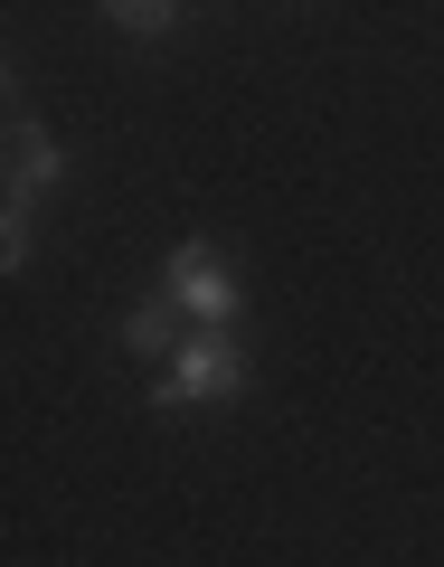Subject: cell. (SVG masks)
<instances>
[{
	"mask_svg": "<svg viewBox=\"0 0 444 567\" xmlns=\"http://www.w3.org/2000/svg\"><path fill=\"white\" fill-rule=\"evenodd\" d=\"M104 20H114L123 39H171V29H180L189 10H171V0H114V10H104Z\"/></svg>",
	"mask_w": 444,
	"mask_h": 567,
	"instance_id": "5b68a950",
	"label": "cell"
},
{
	"mask_svg": "<svg viewBox=\"0 0 444 567\" xmlns=\"http://www.w3.org/2000/svg\"><path fill=\"white\" fill-rule=\"evenodd\" d=\"M180 341H189V331H180V312H171V293H142V303L133 312H123V350H133V360H180Z\"/></svg>",
	"mask_w": 444,
	"mask_h": 567,
	"instance_id": "277c9868",
	"label": "cell"
},
{
	"mask_svg": "<svg viewBox=\"0 0 444 567\" xmlns=\"http://www.w3.org/2000/svg\"><path fill=\"white\" fill-rule=\"evenodd\" d=\"M48 189H66V142H48L29 114H10V199L39 208Z\"/></svg>",
	"mask_w": 444,
	"mask_h": 567,
	"instance_id": "3957f363",
	"label": "cell"
},
{
	"mask_svg": "<svg viewBox=\"0 0 444 567\" xmlns=\"http://www.w3.org/2000/svg\"><path fill=\"white\" fill-rule=\"evenodd\" d=\"M162 293H171V312L199 322V331H227V322L246 312L237 275H227V256H218L208 237H189V246H171V256H162Z\"/></svg>",
	"mask_w": 444,
	"mask_h": 567,
	"instance_id": "7a4b0ae2",
	"label": "cell"
},
{
	"mask_svg": "<svg viewBox=\"0 0 444 567\" xmlns=\"http://www.w3.org/2000/svg\"><path fill=\"white\" fill-rule=\"evenodd\" d=\"M237 388H246V350H237V331H189L180 360H171L162 388H152V406H162V416H189V406H227Z\"/></svg>",
	"mask_w": 444,
	"mask_h": 567,
	"instance_id": "6da1fadb",
	"label": "cell"
}]
</instances>
